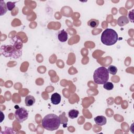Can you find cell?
<instances>
[{
    "instance_id": "obj_1",
    "label": "cell",
    "mask_w": 134,
    "mask_h": 134,
    "mask_svg": "<svg viewBox=\"0 0 134 134\" xmlns=\"http://www.w3.org/2000/svg\"><path fill=\"white\" fill-rule=\"evenodd\" d=\"M23 42L18 36H15L10 40V44H2L1 53L5 57L18 59L22 55Z\"/></svg>"
},
{
    "instance_id": "obj_2",
    "label": "cell",
    "mask_w": 134,
    "mask_h": 134,
    "mask_svg": "<svg viewBox=\"0 0 134 134\" xmlns=\"http://www.w3.org/2000/svg\"><path fill=\"white\" fill-rule=\"evenodd\" d=\"M61 124L60 117L54 114H49L46 115L42 120V126L48 131L57 130Z\"/></svg>"
},
{
    "instance_id": "obj_3",
    "label": "cell",
    "mask_w": 134,
    "mask_h": 134,
    "mask_svg": "<svg viewBox=\"0 0 134 134\" xmlns=\"http://www.w3.org/2000/svg\"><path fill=\"white\" fill-rule=\"evenodd\" d=\"M118 39V36L117 32L111 28L105 29L100 37L102 42L106 46H111L115 44Z\"/></svg>"
},
{
    "instance_id": "obj_4",
    "label": "cell",
    "mask_w": 134,
    "mask_h": 134,
    "mask_svg": "<svg viewBox=\"0 0 134 134\" xmlns=\"http://www.w3.org/2000/svg\"><path fill=\"white\" fill-rule=\"evenodd\" d=\"M94 82L97 84H104L109 79V73L104 66L96 69L93 74Z\"/></svg>"
},
{
    "instance_id": "obj_5",
    "label": "cell",
    "mask_w": 134,
    "mask_h": 134,
    "mask_svg": "<svg viewBox=\"0 0 134 134\" xmlns=\"http://www.w3.org/2000/svg\"><path fill=\"white\" fill-rule=\"evenodd\" d=\"M15 117L19 122H23L28 118V112L24 107H19L15 112Z\"/></svg>"
},
{
    "instance_id": "obj_6",
    "label": "cell",
    "mask_w": 134,
    "mask_h": 134,
    "mask_svg": "<svg viewBox=\"0 0 134 134\" xmlns=\"http://www.w3.org/2000/svg\"><path fill=\"white\" fill-rule=\"evenodd\" d=\"M68 35L67 32L64 29L60 31L58 33V40L62 42H65L68 40Z\"/></svg>"
},
{
    "instance_id": "obj_7",
    "label": "cell",
    "mask_w": 134,
    "mask_h": 134,
    "mask_svg": "<svg viewBox=\"0 0 134 134\" xmlns=\"http://www.w3.org/2000/svg\"><path fill=\"white\" fill-rule=\"evenodd\" d=\"M94 121L96 125L99 126H103L106 124V118L103 116H98L94 118Z\"/></svg>"
},
{
    "instance_id": "obj_8",
    "label": "cell",
    "mask_w": 134,
    "mask_h": 134,
    "mask_svg": "<svg viewBox=\"0 0 134 134\" xmlns=\"http://www.w3.org/2000/svg\"><path fill=\"white\" fill-rule=\"evenodd\" d=\"M61 95L57 93H54L51 95V102L53 105L59 104L61 102Z\"/></svg>"
},
{
    "instance_id": "obj_9",
    "label": "cell",
    "mask_w": 134,
    "mask_h": 134,
    "mask_svg": "<svg viewBox=\"0 0 134 134\" xmlns=\"http://www.w3.org/2000/svg\"><path fill=\"white\" fill-rule=\"evenodd\" d=\"M35 98L32 95H27L25 97V103L27 106H31L33 105L35 103Z\"/></svg>"
},
{
    "instance_id": "obj_10",
    "label": "cell",
    "mask_w": 134,
    "mask_h": 134,
    "mask_svg": "<svg viewBox=\"0 0 134 134\" xmlns=\"http://www.w3.org/2000/svg\"><path fill=\"white\" fill-rule=\"evenodd\" d=\"M129 23L128 18L125 16L119 17L117 20V24L119 26H124Z\"/></svg>"
},
{
    "instance_id": "obj_11",
    "label": "cell",
    "mask_w": 134,
    "mask_h": 134,
    "mask_svg": "<svg viewBox=\"0 0 134 134\" xmlns=\"http://www.w3.org/2000/svg\"><path fill=\"white\" fill-rule=\"evenodd\" d=\"M87 25L92 28H96L99 25V21L96 19H91L87 22Z\"/></svg>"
},
{
    "instance_id": "obj_12",
    "label": "cell",
    "mask_w": 134,
    "mask_h": 134,
    "mask_svg": "<svg viewBox=\"0 0 134 134\" xmlns=\"http://www.w3.org/2000/svg\"><path fill=\"white\" fill-rule=\"evenodd\" d=\"M79 114V111L76 109H71L69 111V113H68L69 117L71 119L76 118V117H77Z\"/></svg>"
},
{
    "instance_id": "obj_13",
    "label": "cell",
    "mask_w": 134,
    "mask_h": 134,
    "mask_svg": "<svg viewBox=\"0 0 134 134\" xmlns=\"http://www.w3.org/2000/svg\"><path fill=\"white\" fill-rule=\"evenodd\" d=\"M107 71L110 74L112 75H115L117 72V68L114 65H110L108 67Z\"/></svg>"
},
{
    "instance_id": "obj_14",
    "label": "cell",
    "mask_w": 134,
    "mask_h": 134,
    "mask_svg": "<svg viewBox=\"0 0 134 134\" xmlns=\"http://www.w3.org/2000/svg\"><path fill=\"white\" fill-rule=\"evenodd\" d=\"M103 87L105 89L107 90H111L113 89L114 88V85L111 82H107L106 83H105V84H104Z\"/></svg>"
},
{
    "instance_id": "obj_15",
    "label": "cell",
    "mask_w": 134,
    "mask_h": 134,
    "mask_svg": "<svg viewBox=\"0 0 134 134\" xmlns=\"http://www.w3.org/2000/svg\"><path fill=\"white\" fill-rule=\"evenodd\" d=\"M16 3V2H8L6 4L7 9L8 10H10V11L12 10L13 9V8L15 7V3Z\"/></svg>"
},
{
    "instance_id": "obj_16",
    "label": "cell",
    "mask_w": 134,
    "mask_h": 134,
    "mask_svg": "<svg viewBox=\"0 0 134 134\" xmlns=\"http://www.w3.org/2000/svg\"><path fill=\"white\" fill-rule=\"evenodd\" d=\"M133 10H132L131 12H130L128 14V16H129V18L130 19V21L131 23H133Z\"/></svg>"
}]
</instances>
